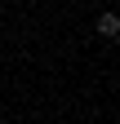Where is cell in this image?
<instances>
[{
    "label": "cell",
    "mask_w": 120,
    "mask_h": 124,
    "mask_svg": "<svg viewBox=\"0 0 120 124\" xmlns=\"http://www.w3.org/2000/svg\"><path fill=\"white\" fill-rule=\"evenodd\" d=\"M98 31H102V36H116V31H120V18H116V13H102V18H98Z\"/></svg>",
    "instance_id": "1"
}]
</instances>
